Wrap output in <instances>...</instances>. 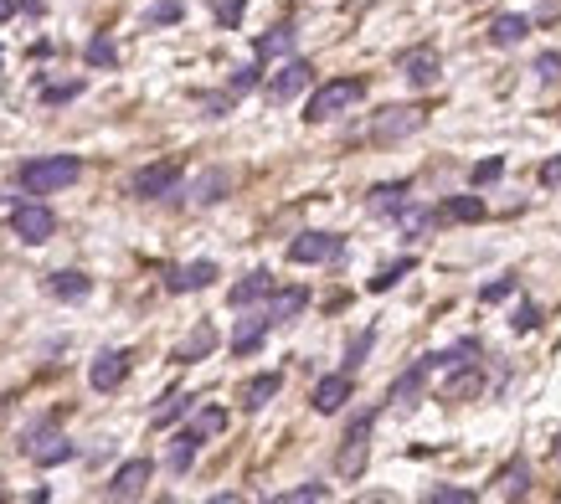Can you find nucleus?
<instances>
[{"label": "nucleus", "instance_id": "nucleus-1", "mask_svg": "<svg viewBox=\"0 0 561 504\" xmlns=\"http://www.w3.org/2000/svg\"><path fill=\"white\" fill-rule=\"evenodd\" d=\"M83 175V160L78 155H47V160H26L21 170H16V181H21V190H31V196H52V190H67L72 181Z\"/></svg>", "mask_w": 561, "mask_h": 504}, {"label": "nucleus", "instance_id": "nucleus-2", "mask_svg": "<svg viewBox=\"0 0 561 504\" xmlns=\"http://www.w3.org/2000/svg\"><path fill=\"white\" fill-rule=\"evenodd\" d=\"M361 98H366V78H335V83H319L310 93V104H304V119H310V124H325V119L345 113V108L361 104Z\"/></svg>", "mask_w": 561, "mask_h": 504}, {"label": "nucleus", "instance_id": "nucleus-3", "mask_svg": "<svg viewBox=\"0 0 561 504\" xmlns=\"http://www.w3.org/2000/svg\"><path fill=\"white\" fill-rule=\"evenodd\" d=\"M376 407H361L351 417V427H345V438H340V458H335V468L345 474V479H361L366 474V448H371V427H376Z\"/></svg>", "mask_w": 561, "mask_h": 504}, {"label": "nucleus", "instance_id": "nucleus-4", "mask_svg": "<svg viewBox=\"0 0 561 504\" xmlns=\"http://www.w3.org/2000/svg\"><path fill=\"white\" fill-rule=\"evenodd\" d=\"M335 257H345V237L340 231H299L289 242V263H299V268L335 263Z\"/></svg>", "mask_w": 561, "mask_h": 504}, {"label": "nucleus", "instance_id": "nucleus-5", "mask_svg": "<svg viewBox=\"0 0 561 504\" xmlns=\"http://www.w3.org/2000/svg\"><path fill=\"white\" fill-rule=\"evenodd\" d=\"M314 83V63H304V57H289V63L273 72L268 83H263V98H268L273 108H284V104H293L304 88Z\"/></svg>", "mask_w": 561, "mask_h": 504}, {"label": "nucleus", "instance_id": "nucleus-6", "mask_svg": "<svg viewBox=\"0 0 561 504\" xmlns=\"http://www.w3.org/2000/svg\"><path fill=\"white\" fill-rule=\"evenodd\" d=\"M428 124V113L417 104H396V108H381L371 124V145H396V139H407V134H417V129Z\"/></svg>", "mask_w": 561, "mask_h": 504}, {"label": "nucleus", "instance_id": "nucleus-7", "mask_svg": "<svg viewBox=\"0 0 561 504\" xmlns=\"http://www.w3.org/2000/svg\"><path fill=\"white\" fill-rule=\"evenodd\" d=\"M181 160H155V165L134 170V181H129V196H140V201H160V196H170V190L181 186Z\"/></svg>", "mask_w": 561, "mask_h": 504}, {"label": "nucleus", "instance_id": "nucleus-8", "mask_svg": "<svg viewBox=\"0 0 561 504\" xmlns=\"http://www.w3.org/2000/svg\"><path fill=\"white\" fill-rule=\"evenodd\" d=\"M11 231L21 237L26 248H42L47 237L57 231V216H52V206H37V201H21V206L11 211Z\"/></svg>", "mask_w": 561, "mask_h": 504}, {"label": "nucleus", "instance_id": "nucleus-9", "mask_svg": "<svg viewBox=\"0 0 561 504\" xmlns=\"http://www.w3.org/2000/svg\"><path fill=\"white\" fill-rule=\"evenodd\" d=\"M26 453H31V463H37V468H57V463L78 458V448H72L63 433H47V422L26 433Z\"/></svg>", "mask_w": 561, "mask_h": 504}, {"label": "nucleus", "instance_id": "nucleus-10", "mask_svg": "<svg viewBox=\"0 0 561 504\" xmlns=\"http://www.w3.org/2000/svg\"><path fill=\"white\" fill-rule=\"evenodd\" d=\"M129 365H134L129 350H98L93 365H88V386H93V391H119L129 381Z\"/></svg>", "mask_w": 561, "mask_h": 504}, {"label": "nucleus", "instance_id": "nucleus-11", "mask_svg": "<svg viewBox=\"0 0 561 504\" xmlns=\"http://www.w3.org/2000/svg\"><path fill=\"white\" fill-rule=\"evenodd\" d=\"M351 397H355V376H351V371H340V376H319V381H314V391H310V401H314L319 417H335Z\"/></svg>", "mask_w": 561, "mask_h": 504}, {"label": "nucleus", "instance_id": "nucleus-12", "mask_svg": "<svg viewBox=\"0 0 561 504\" xmlns=\"http://www.w3.org/2000/svg\"><path fill=\"white\" fill-rule=\"evenodd\" d=\"M217 263L211 257H196V263H186V268H170L166 273V294H201V289H211L217 283Z\"/></svg>", "mask_w": 561, "mask_h": 504}, {"label": "nucleus", "instance_id": "nucleus-13", "mask_svg": "<svg viewBox=\"0 0 561 504\" xmlns=\"http://www.w3.org/2000/svg\"><path fill=\"white\" fill-rule=\"evenodd\" d=\"M149 474H155V463L149 458H129L114 468V479H108V500H140L145 494Z\"/></svg>", "mask_w": 561, "mask_h": 504}, {"label": "nucleus", "instance_id": "nucleus-14", "mask_svg": "<svg viewBox=\"0 0 561 504\" xmlns=\"http://www.w3.org/2000/svg\"><path fill=\"white\" fill-rule=\"evenodd\" d=\"M304 309H310V289H304V283L273 289V294L263 298V315H268V324H289V319H299Z\"/></svg>", "mask_w": 561, "mask_h": 504}, {"label": "nucleus", "instance_id": "nucleus-15", "mask_svg": "<svg viewBox=\"0 0 561 504\" xmlns=\"http://www.w3.org/2000/svg\"><path fill=\"white\" fill-rule=\"evenodd\" d=\"M396 67H402V78H407L412 88H433L438 72H443V57H438L433 46H412V52L396 57Z\"/></svg>", "mask_w": 561, "mask_h": 504}, {"label": "nucleus", "instance_id": "nucleus-16", "mask_svg": "<svg viewBox=\"0 0 561 504\" xmlns=\"http://www.w3.org/2000/svg\"><path fill=\"white\" fill-rule=\"evenodd\" d=\"M201 442H207V433L191 422V427H181L175 438H170V453H166V463H170V474H191V463H196V453H201Z\"/></svg>", "mask_w": 561, "mask_h": 504}, {"label": "nucleus", "instance_id": "nucleus-17", "mask_svg": "<svg viewBox=\"0 0 561 504\" xmlns=\"http://www.w3.org/2000/svg\"><path fill=\"white\" fill-rule=\"evenodd\" d=\"M407 196H412V181H381V186H371V196H366V211H371V216H396V211L407 206Z\"/></svg>", "mask_w": 561, "mask_h": 504}, {"label": "nucleus", "instance_id": "nucleus-18", "mask_svg": "<svg viewBox=\"0 0 561 504\" xmlns=\"http://www.w3.org/2000/svg\"><path fill=\"white\" fill-rule=\"evenodd\" d=\"M268 294H273V273H268V268H252L242 283H232V289H227V304H232V309H248V304H263Z\"/></svg>", "mask_w": 561, "mask_h": 504}, {"label": "nucleus", "instance_id": "nucleus-19", "mask_svg": "<svg viewBox=\"0 0 561 504\" xmlns=\"http://www.w3.org/2000/svg\"><path fill=\"white\" fill-rule=\"evenodd\" d=\"M525 37H531V16L525 11H505V16L489 21V46H499V52L505 46H520Z\"/></svg>", "mask_w": 561, "mask_h": 504}, {"label": "nucleus", "instance_id": "nucleus-20", "mask_svg": "<svg viewBox=\"0 0 561 504\" xmlns=\"http://www.w3.org/2000/svg\"><path fill=\"white\" fill-rule=\"evenodd\" d=\"M422 386H428V365L422 360H412L402 376L387 386V401H396V407H417V397H422Z\"/></svg>", "mask_w": 561, "mask_h": 504}, {"label": "nucleus", "instance_id": "nucleus-21", "mask_svg": "<svg viewBox=\"0 0 561 504\" xmlns=\"http://www.w3.org/2000/svg\"><path fill=\"white\" fill-rule=\"evenodd\" d=\"M47 294L52 298H63V304H83L88 294H93V278L78 273V268H63V273H52L47 278Z\"/></svg>", "mask_w": 561, "mask_h": 504}, {"label": "nucleus", "instance_id": "nucleus-22", "mask_svg": "<svg viewBox=\"0 0 561 504\" xmlns=\"http://www.w3.org/2000/svg\"><path fill=\"white\" fill-rule=\"evenodd\" d=\"M484 391V376H479V360H463L454 365V376L443 381V401H469Z\"/></svg>", "mask_w": 561, "mask_h": 504}, {"label": "nucleus", "instance_id": "nucleus-23", "mask_svg": "<svg viewBox=\"0 0 561 504\" xmlns=\"http://www.w3.org/2000/svg\"><path fill=\"white\" fill-rule=\"evenodd\" d=\"M211 350H217V330H211L207 319H201V324H196V330H191L181 345H175V356H170V360H181V365H196V360H207Z\"/></svg>", "mask_w": 561, "mask_h": 504}, {"label": "nucleus", "instance_id": "nucleus-24", "mask_svg": "<svg viewBox=\"0 0 561 504\" xmlns=\"http://www.w3.org/2000/svg\"><path fill=\"white\" fill-rule=\"evenodd\" d=\"M284 391V376L278 371H263V376H252L248 386H242V412H263L273 397Z\"/></svg>", "mask_w": 561, "mask_h": 504}, {"label": "nucleus", "instance_id": "nucleus-25", "mask_svg": "<svg viewBox=\"0 0 561 504\" xmlns=\"http://www.w3.org/2000/svg\"><path fill=\"white\" fill-rule=\"evenodd\" d=\"M268 315H252V319H242V324H237V330H232V356H252V350H258V345H263V340H268Z\"/></svg>", "mask_w": 561, "mask_h": 504}, {"label": "nucleus", "instance_id": "nucleus-26", "mask_svg": "<svg viewBox=\"0 0 561 504\" xmlns=\"http://www.w3.org/2000/svg\"><path fill=\"white\" fill-rule=\"evenodd\" d=\"M293 42H299V31L284 21V26H273V31H263V37L252 42V57H258V63H268V57H284V52H293Z\"/></svg>", "mask_w": 561, "mask_h": 504}, {"label": "nucleus", "instance_id": "nucleus-27", "mask_svg": "<svg viewBox=\"0 0 561 504\" xmlns=\"http://www.w3.org/2000/svg\"><path fill=\"white\" fill-rule=\"evenodd\" d=\"M484 201L479 196H448L443 206H438V227H448V222H484Z\"/></svg>", "mask_w": 561, "mask_h": 504}, {"label": "nucleus", "instance_id": "nucleus-28", "mask_svg": "<svg viewBox=\"0 0 561 504\" xmlns=\"http://www.w3.org/2000/svg\"><path fill=\"white\" fill-rule=\"evenodd\" d=\"M83 63H88V67H119V42H114L108 31H98V37H88V46H83Z\"/></svg>", "mask_w": 561, "mask_h": 504}, {"label": "nucleus", "instance_id": "nucleus-29", "mask_svg": "<svg viewBox=\"0 0 561 504\" xmlns=\"http://www.w3.org/2000/svg\"><path fill=\"white\" fill-rule=\"evenodd\" d=\"M412 268H417V257L407 252V257H396V263H387V268H381V273H376L371 283H366V289H371V294H387V289H396V283H402V278L412 273Z\"/></svg>", "mask_w": 561, "mask_h": 504}, {"label": "nucleus", "instance_id": "nucleus-30", "mask_svg": "<svg viewBox=\"0 0 561 504\" xmlns=\"http://www.w3.org/2000/svg\"><path fill=\"white\" fill-rule=\"evenodd\" d=\"M525 489H531V463L515 458L510 468H505V474H499V494H505V500H520Z\"/></svg>", "mask_w": 561, "mask_h": 504}, {"label": "nucleus", "instance_id": "nucleus-31", "mask_svg": "<svg viewBox=\"0 0 561 504\" xmlns=\"http://www.w3.org/2000/svg\"><path fill=\"white\" fill-rule=\"evenodd\" d=\"M191 407H196V397H186V391H170V397L155 407V417H149V422H155V427H170L175 417H186Z\"/></svg>", "mask_w": 561, "mask_h": 504}, {"label": "nucleus", "instance_id": "nucleus-32", "mask_svg": "<svg viewBox=\"0 0 561 504\" xmlns=\"http://www.w3.org/2000/svg\"><path fill=\"white\" fill-rule=\"evenodd\" d=\"M227 186H232L227 170H207V175L196 181V201H201V206H211V201H222V196H227Z\"/></svg>", "mask_w": 561, "mask_h": 504}, {"label": "nucleus", "instance_id": "nucleus-33", "mask_svg": "<svg viewBox=\"0 0 561 504\" xmlns=\"http://www.w3.org/2000/svg\"><path fill=\"white\" fill-rule=\"evenodd\" d=\"M181 16H186V5H181V0H155V5L145 11V26H149V31H155V26H175Z\"/></svg>", "mask_w": 561, "mask_h": 504}, {"label": "nucleus", "instance_id": "nucleus-34", "mask_svg": "<svg viewBox=\"0 0 561 504\" xmlns=\"http://www.w3.org/2000/svg\"><path fill=\"white\" fill-rule=\"evenodd\" d=\"M510 330H515V335H536V330H540V304L520 298V304H515V315H510Z\"/></svg>", "mask_w": 561, "mask_h": 504}, {"label": "nucleus", "instance_id": "nucleus-35", "mask_svg": "<svg viewBox=\"0 0 561 504\" xmlns=\"http://www.w3.org/2000/svg\"><path fill=\"white\" fill-rule=\"evenodd\" d=\"M499 175H505V155H489V160H479V165L469 170V186L484 190V186H495Z\"/></svg>", "mask_w": 561, "mask_h": 504}, {"label": "nucleus", "instance_id": "nucleus-36", "mask_svg": "<svg viewBox=\"0 0 561 504\" xmlns=\"http://www.w3.org/2000/svg\"><path fill=\"white\" fill-rule=\"evenodd\" d=\"M371 345H376V330H361V335L351 340V345H345V371H361V365H366V356H371Z\"/></svg>", "mask_w": 561, "mask_h": 504}, {"label": "nucleus", "instance_id": "nucleus-37", "mask_svg": "<svg viewBox=\"0 0 561 504\" xmlns=\"http://www.w3.org/2000/svg\"><path fill=\"white\" fill-rule=\"evenodd\" d=\"M83 78H72V83H42V104L47 108H57V104H72V98H78V93H83Z\"/></svg>", "mask_w": 561, "mask_h": 504}, {"label": "nucleus", "instance_id": "nucleus-38", "mask_svg": "<svg viewBox=\"0 0 561 504\" xmlns=\"http://www.w3.org/2000/svg\"><path fill=\"white\" fill-rule=\"evenodd\" d=\"M263 83V63H258V57H252L248 67H237V72H232V83H227V93H237V98H242V93H252V88Z\"/></svg>", "mask_w": 561, "mask_h": 504}, {"label": "nucleus", "instance_id": "nucleus-39", "mask_svg": "<svg viewBox=\"0 0 561 504\" xmlns=\"http://www.w3.org/2000/svg\"><path fill=\"white\" fill-rule=\"evenodd\" d=\"M428 504H474V489H454V483H433Z\"/></svg>", "mask_w": 561, "mask_h": 504}, {"label": "nucleus", "instance_id": "nucleus-40", "mask_svg": "<svg viewBox=\"0 0 561 504\" xmlns=\"http://www.w3.org/2000/svg\"><path fill=\"white\" fill-rule=\"evenodd\" d=\"M242 11H248V0H217V26L222 31H237L242 26Z\"/></svg>", "mask_w": 561, "mask_h": 504}, {"label": "nucleus", "instance_id": "nucleus-41", "mask_svg": "<svg viewBox=\"0 0 561 504\" xmlns=\"http://www.w3.org/2000/svg\"><path fill=\"white\" fill-rule=\"evenodd\" d=\"M304 500H330V483H299L289 494H278V504H304Z\"/></svg>", "mask_w": 561, "mask_h": 504}, {"label": "nucleus", "instance_id": "nucleus-42", "mask_svg": "<svg viewBox=\"0 0 561 504\" xmlns=\"http://www.w3.org/2000/svg\"><path fill=\"white\" fill-rule=\"evenodd\" d=\"M510 294H515V278H495V283L479 289V304H505Z\"/></svg>", "mask_w": 561, "mask_h": 504}, {"label": "nucleus", "instance_id": "nucleus-43", "mask_svg": "<svg viewBox=\"0 0 561 504\" xmlns=\"http://www.w3.org/2000/svg\"><path fill=\"white\" fill-rule=\"evenodd\" d=\"M536 78H540V83H561V52H540V57H536Z\"/></svg>", "mask_w": 561, "mask_h": 504}, {"label": "nucleus", "instance_id": "nucleus-44", "mask_svg": "<svg viewBox=\"0 0 561 504\" xmlns=\"http://www.w3.org/2000/svg\"><path fill=\"white\" fill-rule=\"evenodd\" d=\"M196 427H201V433H222V427H227V412H222V407H201V412H196Z\"/></svg>", "mask_w": 561, "mask_h": 504}, {"label": "nucleus", "instance_id": "nucleus-45", "mask_svg": "<svg viewBox=\"0 0 561 504\" xmlns=\"http://www.w3.org/2000/svg\"><path fill=\"white\" fill-rule=\"evenodd\" d=\"M232 104H237V93H207V113H211V119H222Z\"/></svg>", "mask_w": 561, "mask_h": 504}, {"label": "nucleus", "instance_id": "nucleus-46", "mask_svg": "<svg viewBox=\"0 0 561 504\" xmlns=\"http://www.w3.org/2000/svg\"><path fill=\"white\" fill-rule=\"evenodd\" d=\"M540 186H561V155H557V160H546V165H540Z\"/></svg>", "mask_w": 561, "mask_h": 504}, {"label": "nucleus", "instance_id": "nucleus-47", "mask_svg": "<svg viewBox=\"0 0 561 504\" xmlns=\"http://www.w3.org/2000/svg\"><path fill=\"white\" fill-rule=\"evenodd\" d=\"M21 11H26V16H42V11H47V0H21Z\"/></svg>", "mask_w": 561, "mask_h": 504}, {"label": "nucleus", "instance_id": "nucleus-48", "mask_svg": "<svg viewBox=\"0 0 561 504\" xmlns=\"http://www.w3.org/2000/svg\"><path fill=\"white\" fill-rule=\"evenodd\" d=\"M16 16V0H0V21H11Z\"/></svg>", "mask_w": 561, "mask_h": 504}, {"label": "nucleus", "instance_id": "nucleus-49", "mask_svg": "<svg viewBox=\"0 0 561 504\" xmlns=\"http://www.w3.org/2000/svg\"><path fill=\"white\" fill-rule=\"evenodd\" d=\"M551 453H557V468H561V433H557V442H551Z\"/></svg>", "mask_w": 561, "mask_h": 504}, {"label": "nucleus", "instance_id": "nucleus-50", "mask_svg": "<svg viewBox=\"0 0 561 504\" xmlns=\"http://www.w3.org/2000/svg\"><path fill=\"white\" fill-rule=\"evenodd\" d=\"M0 63H5V52H0Z\"/></svg>", "mask_w": 561, "mask_h": 504}, {"label": "nucleus", "instance_id": "nucleus-51", "mask_svg": "<svg viewBox=\"0 0 561 504\" xmlns=\"http://www.w3.org/2000/svg\"><path fill=\"white\" fill-rule=\"evenodd\" d=\"M469 5H474V0H469Z\"/></svg>", "mask_w": 561, "mask_h": 504}]
</instances>
